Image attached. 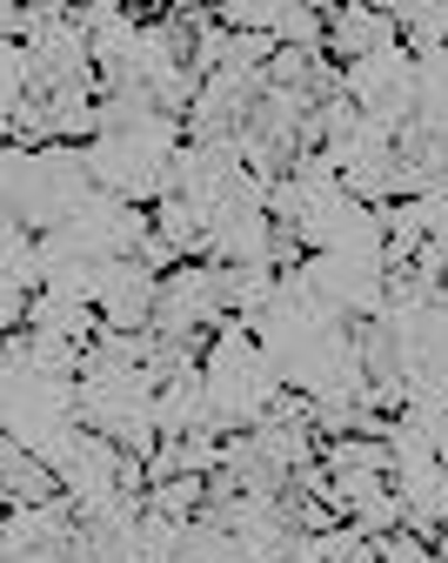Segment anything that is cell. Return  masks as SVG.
Returning a JSON list of instances; mask_svg holds the SVG:
<instances>
[{
  "label": "cell",
  "instance_id": "obj_1",
  "mask_svg": "<svg viewBox=\"0 0 448 563\" xmlns=\"http://www.w3.org/2000/svg\"><path fill=\"white\" fill-rule=\"evenodd\" d=\"M0 463H8V510H41V504H60L67 497L60 470H47L34 450L8 443V450H0Z\"/></svg>",
  "mask_w": 448,
  "mask_h": 563
}]
</instances>
